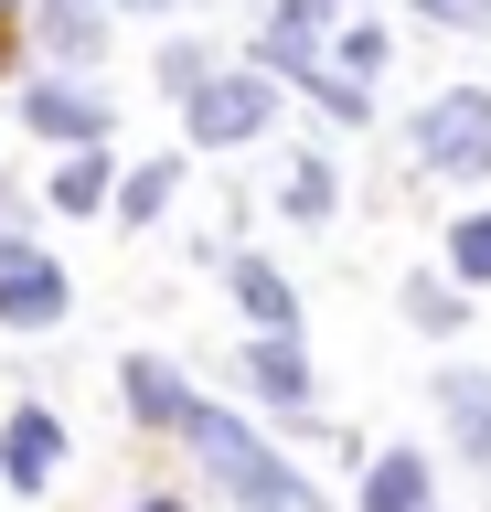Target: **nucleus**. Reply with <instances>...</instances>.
Returning <instances> with one entry per match:
<instances>
[{
    "mask_svg": "<svg viewBox=\"0 0 491 512\" xmlns=\"http://www.w3.org/2000/svg\"><path fill=\"white\" fill-rule=\"evenodd\" d=\"M182 438L203 448V470L225 480V491H235V502H246V512H321V491H310V480H299L289 459H267V448L246 438L235 416H214V406H203L193 427H182Z\"/></svg>",
    "mask_w": 491,
    "mask_h": 512,
    "instance_id": "obj_1",
    "label": "nucleus"
},
{
    "mask_svg": "<svg viewBox=\"0 0 491 512\" xmlns=\"http://www.w3.org/2000/svg\"><path fill=\"white\" fill-rule=\"evenodd\" d=\"M417 150H427V171L481 182V171H491V96H481V86H449V96L417 118Z\"/></svg>",
    "mask_w": 491,
    "mask_h": 512,
    "instance_id": "obj_2",
    "label": "nucleus"
},
{
    "mask_svg": "<svg viewBox=\"0 0 491 512\" xmlns=\"http://www.w3.org/2000/svg\"><path fill=\"white\" fill-rule=\"evenodd\" d=\"M267 107H278V96H267L257 75H203L193 86V139H214V150H225V139H257Z\"/></svg>",
    "mask_w": 491,
    "mask_h": 512,
    "instance_id": "obj_3",
    "label": "nucleus"
},
{
    "mask_svg": "<svg viewBox=\"0 0 491 512\" xmlns=\"http://www.w3.org/2000/svg\"><path fill=\"white\" fill-rule=\"evenodd\" d=\"M0 320H11V331H43V320H65V267H43V256L0 267Z\"/></svg>",
    "mask_w": 491,
    "mask_h": 512,
    "instance_id": "obj_4",
    "label": "nucleus"
},
{
    "mask_svg": "<svg viewBox=\"0 0 491 512\" xmlns=\"http://www.w3.org/2000/svg\"><path fill=\"white\" fill-rule=\"evenodd\" d=\"M129 406H139V427H193V384H182V374H171V363H150V352H139V363H129Z\"/></svg>",
    "mask_w": 491,
    "mask_h": 512,
    "instance_id": "obj_5",
    "label": "nucleus"
},
{
    "mask_svg": "<svg viewBox=\"0 0 491 512\" xmlns=\"http://www.w3.org/2000/svg\"><path fill=\"white\" fill-rule=\"evenodd\" d=\"M54 448H65V427H54L43 406H22V416H11V448H0V470L22 480V491H43V480H54Z\"/></svg>",
    "mask_w": 491,
    "mask_h": 512,
    "instance_id": "obj_6",
    "label": "nucleus"
},
{
    "mask_svg": "<svg viewBox=\"0 0 491 512\" xmlns=\"http://www.w3.org/2000/svg\"><path fill=\"white\" fill-rule=\"evenodd\" d=\"M363 512H427V459L417 448H395V459L363 470Z\"/></svg>",
    "mask_w": 491,
    "mask_h": 512,
    "instance_id": "obj_7",
    "label": "nucleus"
},
{
    "mask_svg": "<svg viewBox=\"0 0 491 512\" xmlns=\"http://www.w3.org/2000/svg\"><path fill=\"white\" fill-rule=\"evenodd\" d=\"M438 406L459 416V448L491 470V374H449V384H438Z\"/></svg>",
    "mask_w": 491,
    "mask_h": 512,
    "instance_id": "obj_8",
    "label": "nucleus"
},
{
    "mask_svg": "<svg viewBox=\"0 0 491 512\" xmlns=\"http://www.w3.org/2000/svg\"><path fill=\"white\" fill-rule=\"evenodd\" d=\"M33 128H54V139H97L107 107H97V96H75V86H33Z\"/></svg>",
    "mask_w": 491,
    "mask_h": 512,
    "instance_id": "obj_9",
    "label": "nucleus"
},
{
    "mask_svg": "<svg viewBox=\"0 0 491 512\" xmlns=\"http://www.w3.org/2000/svg\"><path fill=\"white\" fill-rule=\"evenodd\" d=\"M97 0H43V43H54V54H75V64H86V54H97Z\"/></svg>",
    "mask_w": 491,
    "mask_h": 512,
    "instance_id": "obj_10",
    "label": "nucleus"
},
{
    "mask_svg": "<svg viewBox=\"0 0 491 512\" xmlns=\"http://www.w3.org/2000/svg\"><path fill=\"white\" fill-rule=\"evenodd\" d=\"M235 299H246V310H257V320H267V331H289V288L267 278L257 256H235Z\"/></svg>",
    "mask_w": 491,
    "mask_h": 512,
    "instance_id": "obj_11",
    "label": "nucleus"
},
{
    "mask_svg": "<svg viewBox=\"0 0 491 512\" xmlns=\"http://www.w3.org/2000/svg\"><path fill=\"white\" fill-rule=\"evenodd\" d=\"M54 203H65V214H97V203H107V160H86V150H75L65 171H54Z\"/></svg>",
    "mask_w": 491,
    "mask_h": 512,
    "instance_id": "obj_12",
    "label": "nucleus"
},
{
    "mask_svg": "<svg viewBox=\"0 0 491 512\" xmlns=\"http://www.w3.org/2000/svg\"><path fill=\"white\" fill-rule=\"evenodd\" d=\"M246 374H257L267 395H299V384H310V374H299V352H289V331H267V342L246 352Z\"/></svg>",
    "mask_w": 491,
    "mask_h": 512,
    "instance_id": "obj_13",
    "label": "nucleus"
},
{
    "mask_svg": "<svg viewBox=\"0 0 491 512\" xmlns=\"http://www.w3.org/2000/svg\"><path fill=\"white\" fill-rule=\"evenodd\" d=\"M449 267H459V278H491V214H470L449 235Z\"/></svg>",
    "mask_w": 491,
    "mask_h": 512,
    "instance_id": "obj_14",
    "label": "nucleus"
},
{
    "mask_svg": "<svg viewBox=\"0 0 491 512\" xmlns=\"http://www.w3.org/2000/svg\"><path fill=\"white\" fill-rule=\"evenodd\" d=\"M118 203H129V214L150 224V214H161V203H171V160H150V171H129V192H118Z\"/></svg>",
    "mask_w": 491,
    "mask_h": 512,
    "instance_id": "obj_15",
    "label": "nucleus"
},
{
    "mask_svg": "<svg viewBox=\"0 0 491 512\" xmlns=\"http://www.w3.org/2000/svg\"><path fill=\"white\" fill-rule=\"evenodd\" d=\"M289 214H331V171H321V160H299V182H289Z\"/></svg>",
    "mask_w": 491,
    "mask_h": 512,
    "instance_id": "obj_16",
    "label": "nucleus"
},
{
    "mask_svg": "<svg viewBox=\"0 0 491 512\" xmlns=\"http://www.w3.org/2000/svg\"><path fill=\"white\" fill-rule=\"evenodd\" d=\"M417 11H427V22H459V32H481V22H491V0H417Z\"/></svg>",
    "mask_w": 491,
    "mask_h": 512,
    "instance_id": "obj_17",
    "label": "nucleus"
},
{
    "mask_svg": "<svg viewBox=\"0 0 491 512\" xmlns=\"http://www.w3.org/2000/svg\"><path fill=\"white\" fill-rule=\"evenodd\" d=\"M406 310H417V320H427V331H438V320H449V310H459V299H449V288H438V278H417V288H406Z\"/></svg>",
    "mask_w": 491,
    "mask_h": 512,
    "instance_id": "obj_18",
    "label": "nucleus"
},
{
    "mask_svg": "<svg viewBox=\"0 0 491 512\" xmlns=\"http://www.w3.org/2000/svg\"><path fill=\"white\" fill-rule=\"evenodd\" d=\"M129 512H182V502H171V491H150V502H129Z\"/></svg>",
    "mask_w": 491,
    "mask_h": 512,
    "instance_id": "obj_19",
    "label": "nucleus"
},
{
    "mask_svg": "<svg viewBox=\"0 0 491 512\" xmlns=\"http://www.w3.org/2000/svg\"><path fill=\"white\" fill-rule=\"evenodd\" d=\"M139 11H182V0H139Z\"/></svg>",
    "mask_w": 491,
    "mask_h": 512,
    "instance_id": "obj_20",
    "label": "nucleus"
}]
</instances>
